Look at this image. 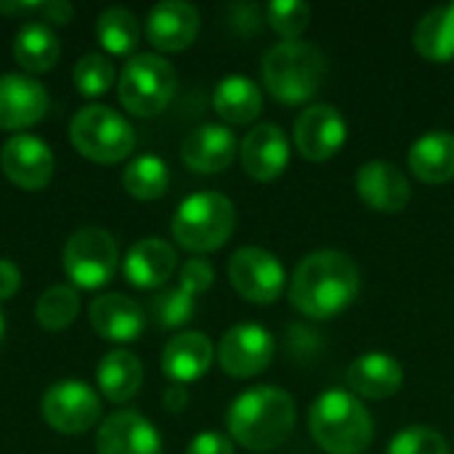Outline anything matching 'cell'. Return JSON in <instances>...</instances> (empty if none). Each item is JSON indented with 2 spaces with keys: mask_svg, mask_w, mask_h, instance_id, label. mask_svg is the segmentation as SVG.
<instances>
[{
  "mask_svg": "<svg viewBox=\"0 0 454 454\" xmlns=\"http://www.w3.org/2000/svg\"><path fill=\"white\" fill-rule=\"evenodd\" d=\"M359 287V269L346 253L317 250L298 263L290 279V301L309 319H333L356 301Z\"/></svg>",
  "mask_w": 454,
  "mask_h": 454,
  "instance_id": "cell-1",
  "label": "cell"
},
{
  "mask_svg": "<svg viewBox=\"0 0 454 454\" xmlns=\"http://www.w3.org/2000/svg\"><path fill=\"white\" fill-rule=\"evenodd\" d=\"M295 418V402L287 391L261 386L234 399L226 426L237 444L253 452H266L282 447L293 436Z\"/></svg>",
  "mask_w": 454,
  "mask_h": 454,
  "instance_id": "cell-2",
  "label": "cell"
},
{
  "mask_svg": "<svg viewBox=\"0 0 454 454\" xmlns=\"http://www.w3.org/2000/svg\"><path fill=\"white\" fill-rule=\"evenodd\" d=\"M309 428L327 454H362L375 436L372 418L362 399L340 388L317 396L309 410Z\"/></svg>",
  "mask_w": 454,
  "mask_h": 454,
  "instance_id": "cell-3",
  "label": "cell"
},
{
  "mask_svg": "<svg viewBox=\"0 0 454 454\" xmlns=\"http://www.w3.org/2000/svg\"><path fill=\"white\" fill-rule=\"evenodd\" d=\"M266 90L282 104H306L314 98L327 77L325 53L303 40H285L274 45L261 64Z\"/></svg>",
  "mask_w": 454,
  "mask_h": 454,
  "instance_id": "cell-4",
  "label": "cell"
},
{
  "mask_svg": "<svg viewBox=\"0 0 454 454\" xmlns=\"http://www.w3.org/2000/svg\"><path fill=\"white\" fill-rule=\"evenodd\" d=\"M237 226V207L229 197L218 192H197L186 197L170 223L173 239L194 253H213L229 242Z\"/></svg>",
  "mask_w": 454,
  "mask_h": 454,
  "instance_id": "cell-5",
  "label": "cell"
},
{
  "mask_svg": "<svg viewBox=\"0 0 454 454\" xmlns=\"http://www.w3.org/2000/svg\"><path fill=\"white\" fill-rule=\"evenodd\" d=\"M178 88V74L160 53H136L125 61L117 80L120 104L136 117H154L165 112Z\"/></svg>",
  "mask_w": 454,
  "mask_h": 454,
  "instance_id": "cell-6",
  "label": "cell"
},
{
  "mask_svg": "<svg viewBox=\"0 0 454 454\" xmlns=\"http://www.w3.org/2000/svg\"><path fill=\"white\" fill-rule=\"evenodd\" d=\"M72 146L88 157L90 162L114 165L122 162L136 149V130L133 125L104 104L82 106L69 125Z\"/></svg>",
  "mask_w": 454,
  "mask_h": 454,
  "instance_id": "cell-7",
  "label": "cell"
},
{
  "mask_svg": "<svg viewBox=\"0 0 454 454\" xmlns=\"http://www.w3.org/2000/svg\"><path fill=\"white\" fill-rule=\"evenodd\" d=\"M61 263H64V274L74 287L98 290L106 282H112L120 263V250L106 229L82 226L74 234H69V239L64 242Z\"/></svg>",
  "mask_w": 454,
  "mask_h": 454,
  "instance_id": "cell-8",
  "label": "cell"
},
{
  "mask_svg": "<svg viewBox=\"0 0 454 454\" xmlns=\"http://www.w3.org/2000/svg\"><path fill=\"white\" fill-rule=\"evenodd\" d=\"M43 420L67 436H77L90 431L101 418L98 394L82 380H59L53 383L40 402Z\"/></svg>",
  "mask_w": 454,
  "mask_h": 454,
  "instance_id": "cell-9",
  "label": "cell"
},
{
  "mask_svg": "<svg viewBox=\"0 0 454 454\" xmlns=\"http://www.w3.org/2000/svg\"><path fill=\"white\" fill-rule=\"evenodd\" d=\"M231 287L250 303L269 306L285 293V266L263 247H239L229 261Z\"/></svg>",
  "mask_w": 454,
  "mask_h": 454,
  "instance_id": "cell-10",
  "label": "cell"
},
{
  "mask_svg": "<svg viewBox=\"0 0 454 454\" xmlns=\"http://www.w3.org/2000/svg\"><path fill=\"white\" fill-rule=\"evenodd\" d=\"M0 168L11 184L27 192H37L48 186L56 170V160L51 146L29 133H16L0 149Z\"/></svg>",
  "mask_w": 454,
  "mask_h": 454,
  "instance_id": "cell-11",
  "label": "cell"
},
{
  "mask_svg": "<svg viewBox=\"0 0 454 454\" xmlns=\"http://www.w3.org/2000/svg\"><path fill=\"white\" fill-rule=\"evenodd\" d=\"M274 359V338L261 325L231 327L218 346V364L231 378H255Z\"/></svg>",
  "mask_w": 454,
  "mask_h": 454,
  "instance_id": "cell-12",
  "label": "cell"
},
{
  "mask_svg": "<svg viewBox=\"0 0 454 454\" xmlns=\"http://www.w3.org/2000/svg\"><path fill=\"white\" fill-rule=\"evenodd\" d=\"M348 138V125L333 104H314L295 120V146L311 162L335 157Z\"/></svg>",
  "mask_w": 454,
  "mask_h": 454,
  "instance_id": "cell-13",
  "label": "cell"
},
{
  "mask_svg": "<svg viewBox=\"0 0 454 454\" xmlns=\"http://www.w3.org/2000/svg\"><path fill=\"white\" fill-rule=\"evenodd\" d=\"M98 454H160L162 442L152 420L133 410H120L109 415L96 431Z\"/></svg>",
  "mask_w": 454,
  "mask_h": 454,
  "instance_id": "cell-14",
  "label": "cell"
},
{
  "mask_svg": "<svg viewBox=\"0 0 454 454\" xmlns=\"http://www.w3.org/2000/svg\"><path fill=\"white\" fill-rule=\"evenodd\" d=\"M242 168L255 181H274L290 165V141L277 122H263L247 130L239 146Z\"/></svg>",
  "mask_w": 454,
  "mask_h": 454,
  "instance_id": "cell-15",
  "label": "cell"
},
{
  "mask_svg": "<svg viewBox=\"0 0 454 454\" xmlns=\"http://www.w3.org/2000/svg\"><path fill=\"white\" fill-rule=\"evenodd\" d=\"M356 192L362 197V202L378 213H402L410 200H412V186L407 181V176L383 160H372L364 162L356 173Z\"/></svg>",
  "mask_w": 454,
  "mask_h": 454,
  "instance_id": "cell-16",
  "label": "cell"
},
{
  "mask_svg": "<svg viewBox=\"0 0 454 454\" xmlns=\"http://www.w3.org/2000/svg\"><path fill=\"white\" fill-rule=\"evenodd\" d=\"M48 90L27 74L0 77V130H24L48 112Z\"/></svg>",
  "mask_w": 454,
  "mask_h": 454,
  "instance_id": "cell-17",
  "label": "cell"
},
{
  "mask_svg": "<svg viewBox=\"0 0 454 454\" xmlns=\"http://www.w3.org/2000/svg\"><path fill=\"white\" fill-rule=\"evenodd\" d=\"M200 32V13L192 3L165 0L157 3L146 19V37L157 51L178 53L194 43Z\"/></svg>",
  "mask_w": 454,
  "mask_h": 454,
  "instance_id": "cell-18",
  "label": "cell"
},
{
  "mask_svg": "<svg viewBox=\"0 0 454 454\" xmlns=\"http://www.w3.org/2000/svg\"><path fill=\"white\" fill-rule=\"evenodd\" d=\"M237 138L226 125L205 122L181 144V160L194 173H221L237 157Z\"/></svg>",
  "mask_w": 454,
  "mask_h": 454,
  "instance_id": "cell-19",
  "label": "cell"
},
{
  "mask_svg": "<svg viewBox=\"0 0 454 454\" xmlns=\"http://www.w3.org/2000/svg\"><path fill=\"white\" fill-rule=\"evenodd\" d=\"M88 319L96 335L109 343H133L146 325L144 309L120 293H104L93 298L88 309Z\"/></svg>",
  "mask_w": 454,
  "mask_h": 454,
  "instance_id": "cell-20",
  "label": "cell"
},
{
  "mask_svg": "<svg viewBox=\"0 0 454 454\" xmlns=\"http://www.w3.org/2000/svg\"><path fill=\"white\" fill-rule=\"evenodd\" d=\"M346 380H348V391L356 399L383 402V399H391L402 388L404 370L394 356H388L383 351H372V354H362L351 362Z\"/></svg>",
  "mask_w": 454,
  "mask_h": 454,
  "instance_id": "cell-21",
  "label": "cell"
},
{
  "mask_svg": "<svg viewBox=\"0 0 454 454\" xmlns=\"http://www.w3.org/2000/svg\"><path fill=\"white\" fill-rule=\"evenodd\" d=\"M176 266H178V255H176L173 245H168L165 239L149 237V239L136 242L128 250L122 271L133 287L154 290V287H162L173 277Z\"/></svg>",
  "mask_w": 454,
  "mask_h": 454,
  "instance_id": "cell-22",
  "label": "cell"
},
{
  "mask_svg": "<svg viewBox=\"0 0 454 454\" xmlns=\"http://www.w3.org/2000/svg\"><path fill=\"white\" fill-rule=\"evenodd\" d=\"M215 348L205 333H181L168 340L162 351V372L176 383L186 386L200 380L213 364Z\"/></svg>",
  "mask_w": 454,
  "mask_h": 454,
  "instance_id": "cell-23",
  "label": "cell"
},
{
  "mask_svg": "<svg viewBox=\"0 0 454 454\" xmlns=\"http://www.w3.org/2000/svg\"><path fill=\"white\" fill-rule=\"evenodd\" d=\"M141 380H144V367H141L138 356L125 348L109 351L98 362V370H96L98 391L104 394V399H109L114 404L130 402L141 391Z\"/></svg>",
  "mask_w": 454,
  "mask_h": 454,
  "instance_id": "cell-24",
  "label": "cell"
},
{
  "mask_svg": "<svg viewBox=\"0 0 454 454\" xmlns=\"http://www.w3.org/2000/svg\"><path fill=\"white\" fill-rule=\"evenodd\" d=\"M263 96L261 88L242 74L223 77L213 90V109L229 125H247L261 114Z\"/></svg>",
  "mask_w": 454,
  "mask_h": 454,
  "instance_id": "cell-25",
  "label": "cell"
},
{
  "mask_svg": "<svg viewBox=\"0 0 454 454\" xmlns=\"http://www.w3.org/2000/svg\"><path fill=\"white\" fill-rule=\"evenodd\" d=\"M410 170L423 184H447L454 178V136L428 133L410 149Z\"/></svg>",
  "mask_w": 454,
  "mask_h": 454,
  "instance_id": "cell-26",
  "label": "cell"
},
{
  "mask_svg": "<svg viewBox=\"0 0 454 454\" xmlns=\"http://www.w3.org/2000/svg\"><path fill=\"white\" fill-rule=\"evenodd\" d=\"M415 51L436 64L454 59V3L431 8L420 16L412 32Z\"/></svg>",
  "mask_w": 454,
  "mask_h": 454,
  "instance_id": "cell-27",
  "label": "cell"
},
{
  "mask_svg": "<svg viewBox=\"0 0 454 454\" xmlns=\"http://www.w3.org/2000/svg\"><path fill=\"white\" fill-rule=\"evenodd\" d=\"M61 56V43L45 21H27L13 37V59L21 69L40 74L56 67Z\"/></svg>",
  "mask_w": 454,
  "mask_h": 454,
  "instance_id": "cell-28",
  "label": "cell"
},
{
  "mask_svg": "<svg viewBox=\"0 0 454 454\" xmlns=\"http://www.w3.org/2000/svg\"><path fill=\"white\" fill-rule=\"evenodd\" d=\"M96 37L106 53L128 56L136 51V45L141 40V27H138V19L128 8L112 5V8L101 11V16L96 21Z\"/></svg>",
  "mask_w": 454,
  "mask_h": 454,
  "instance_id": "cell-29",
  "label": "cell"
},
{
  "mask_svg": "<svg viewBox=\"0 0 454 454\" xmlns=\"http://www.w3.org/2000/svg\"><path fill=\"white\" fill-rule=\"evenodd\" d=\"M122 186L136 200H160L170 186V170L165 160L154 154H141L122 170Z\"/></svg>",
  "mask_w": 454,
  "mask_h": 454,
  "instance_id": "cell-30",
  "label": "cell"
},
{
  "mask_svg": "<svg viewBox=\"0 0 454 454\" xmlns=\"http://www.w3.org/2000/svg\"><path fill=\"white\" fill-rule=\"evenodd\" d=\"M80 314V295L72 285L48 287L35 303V319L43 330L59 333L67 330Z\"/></svg>",
  "mask_w": 454,
  "mask_h": 454,
  "instance_id": "cell-31",
  "label": "cell"
},
{
  "mask_svg": "<svg viewBox=\"0 0 454 454\" xmlns=\"http://www.w3.org/2000/svg\"><path fill=\"white\" fill-rule=\"evenodd\" d=\"M149 311L160 327L176 330V327H184L186 322H192V317L197 311V298L192 293H186L184 287H168L152 298Z\"/></svg>",
  "mask_w": 454,
  "mask_h": 454,
  "instance_id": "cell-32",
  "label": "cell"
},
{
  "mask_svg": "<svg viewBox=\"0 0 454 454\" xmlns=\"http://www.w3.org/2000/svg\"><path fill=\"white\" fill-rule=\"evenodd\" d=\"M72 80H74L77 93H82L88 98L104 96L114 85V64L104 53H85L74 64Z\"/></svg>",
  "mask_w": 454,
  "mask_h": 454,
  "instance_id": "cell-33",
  "label": "cell"
},
{
  "mask_svg": "<svg viewBox=\"0 0 454 454\" xmlns=\"http://www.w3.org/2000/svg\"><path fill=\"white\" fill-rule=\"evenodd\" d=\"M266 19L277 35H282L285 40H298L309 27L311 8L301 0H277L266 8Z\"/></svg>",
  "mask_w": 454,
  "mask_h": 454,
  "instance_id": "cell-34",
  "label": "cell"
},
{
  "mask_svg": "<svg viewBox=\"0 0 454 454\" xmlns=\"http://www.w3.org/2000/svg\"><path fill=\"white\" fill-rule=\"evenodd\" d=\"M386 454H452L450 444L442 434L426 426H412L404 428L402 434L394 436Z\"/></svg>",
  "mask_w": 454,
  "mask_h": 454,
  "instance_id": "cell-35",
  "label": "cell"
},
{
  "mask_svg": "<svg viewBox=\"0 0 454 454\" xmlns=\"http://www.w3.org/2000/svg\"><path fill=\"white\" fill-rule=\"evenodd\" d=\"M213 279H215V271H213L210 261L202 258V255H194L181 266L178 287H184L186 293H192L197 298V295H202V293H207L213 287Z\"/></svg>",
  "mask_w": 454,
  "mask_h": 454,
  "instance_id": "cell-36",
  "label": "cell"
},
{
  "mask_svg": "<svg viewBox=\"0 0 454 454\" xmlns=\"http://www.w3.org/2000/svg\"><path fill=\"white\" fill-rule=\"evenodd\" d=\"M186 454H234V444H231V439L207 431V434H200L192 439Z\"/></svg>",
  "mask_w": 454,
  "mask_h": 454,
  "instance_id": "cell-37",
  "label": "cell"
},
{
  "mask_svg": "<svg viewBox=\"0 0 454 454\" xmlns=\"http://www.w3.org/2000/svg\"><path fill=\"white\" fill-rule=\"evenodd\" d=\"M19 287H21V271H19V266L11 263V261H5V258H0V303L8 301V298H13Z\"/></svg>",
  "mask_w": 454,
  "mask_h": 454,
  "instance_id": "cell-38",
  "label": "cell"
},
{
  "mask_svg": "<svg viewBox=\"0 0 454 454\" xmlns=\"http://www.w3.org/2000/svg\"><path fill=\"white\" fill-rule=\"evenodd\" d=\"M40 16H43L48 24H69L72 16H74V8H72V3H67V0H48V3H43Z\"/></svg>",
  "mask_w": 454,
  "mask_h": 454,
  "instance_id": "cell-39",
  "label": "cell"
},
{
  "mask_svg": "<svg viewBox=\"0 0 454 454\" xmlns=\"http://www.w3.org/2000/svg\"><path fill=\"white\" fill-rule=\"evenodd\" d=\"M165 407L170 410V412H184V407L189 404V394H186V388L184 386H168V391H165Z\"/></svg>",
  "mask_w": 454,
  "mask_h": 454,
  "instance_id": "cell-40",
  "label": "cell"
},
{
  "mask_svg": "<svg viewBox=\"0 0 454 454\" xmlns=\"http://www.w3.org/2000/svg\"><path fill=\"white\" fill-rule=\"evenodd\" d=\"M40 11H43V3H24V0L0 3L3 16H27V13H40Z\"/></svg>",
  "mask_w": 454,
  "mask_h": 454,
  "instance_id": "cell-41",
  "label": "cell"
},
{
  "mask_svg": "<svg viewBox=\"0 0 454 454\" xmlns=\"http://www.w3.org/2000/svg\"><path fill=\"white\" fill-rule=\"evenodd\" d=\"M0 338H3V314H0Z\"/></svg>",
  "mask_w": 454,
  "mask_h": 454,
  "instance_id": "cell-42",
  "label": "cell"
}]
</instances>
